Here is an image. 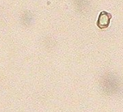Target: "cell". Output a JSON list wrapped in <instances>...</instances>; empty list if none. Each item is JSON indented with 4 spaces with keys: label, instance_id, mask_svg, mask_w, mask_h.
Listing matches in <instances>:
<instances>
[{
    "label": "cell",
    "instance_id": "1",
    "mask_svg": "<svg viewBox=\"0 0 123 112\" xmlns=\"http://www.w3.org/2000/svg\"><path fill=\"white\" fill-rule=\"evenodd\" d=\"M112 15L106 11H102L97 19V25L100 29H105L109 27Z\"/></svg>",
    "mask_w": 123,
    "mask_h": 112
}]
</instances>
